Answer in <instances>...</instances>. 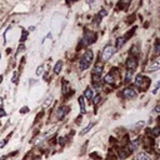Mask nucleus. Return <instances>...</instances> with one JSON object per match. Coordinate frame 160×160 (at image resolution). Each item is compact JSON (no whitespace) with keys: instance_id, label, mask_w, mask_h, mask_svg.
Here are the masks:
<instances>
[{"instance_id":"obj_1","label":"nucleus","mask_w":160,"mask_h":160,"mask_svg":"<svg viewBox=\"0 0 160 160\" xmlns=\"http://www.w3.org/2000/svg\"><path fill=\"white\" fill-rule=\"evenodd\" d=\"M93 58H94V54H93L92 50H86L84 53V55L81 57L80 63H79V69L81 71L86 70V69L90 66V64H92V61H93Z\"/></svg>"},{"instance_id":"obj_2","label":"nucleus","mask_w":160,"mask_h":160,"mask_svg":"<svg viewBox=\"0 0 160 160\" xmlns=\"http://www.w3.org/2000/svg\"><path fill=\"white\" fill-rule=\"evenodd\" d=\"M151 84V81L149 78H147L145 75H136V78H135V86L139 88L141 90V92H147V90L149 89Z\"/></svg>"},{"instance_id":"obj_3","label":"nucleus","mask_w":160,"mask_h":160,"mask_svg":"<svg viewBox=\"0 0 160 160\" xmlns=\"http://www.w3.org/2000/svg\"><path fill=\"white\" fill-rule=\"evenodd\" d=\"M116 51V48L113 46V45H106L105 48L103 49V53H101V60L105 63L108 60H110V58L113 57Z\"/></svg>"},{"instance_id":"obj_4","label":"nucleus","mask_w":160,"mask_h":160,"mask_svg":"<svg viewBox=\"0 0 160 160\" xmlns=\"http://www.w3.org/2000/svg\"><path fill=\"white\" fill-rule=\"evenodd\" d=\"M136 95H138V93H136V90H135V88L134 86H129V88H125L124 90H123V96L127 100H131V99H135L136 98Z\"/></svg>"},{"instance_id":"obj_5","label":"nucleus","mask_w":160,"mask_h":160,"mask_svg":"<svg viewBox=\"0 0 160 160\" xmlns=\"http://www.w3.org/2000/svg\"><path fill=\"white\" fill-rule=\"evenodd\" d=\"M83 40H84V43H85L86 45L93 44V43H95V40H96V34L93 33V31L86 30L85 34H84V38H83Z\"/></svg>"},{"instance_id":"obj_6","label":"nucleus","mask_w":160,"mask_h":160,"mask_svg":"<svg viewBox=\"0 0 160 160\" xmlns=\"http://www.w3.org/2000/svg\"><path fill=\"white\" fill-rule=\"evenodd\" d=\"M156 70H160V57L155 59L154 61H151L150 64L147 66V71L148 73H154Z\"/></svg>"},{"instance_id":"obj_7","label":"nucleus","mask_w":160,"mask_h":160,"mask_svg":"<svg viewBox=\"0 0 160 160\" xmlns=\"http://www.w3.org/2000/svg\"><path fill=\"white\" fill-rule=\"evenodd\" d=\"M127 66H128V70H130V71H134L135 69H136V66H138V60H136V58L135 57H129V59H128V61H127Z\"/></svg>"},{"instance_id":"obj_8","label":"nucleus","mask_w":160,"mask_h":160,"mask_svg":"<svg viewBox=\"0 0 160 160\" xmlns=\"http://www.w3.org/2000/svg\"><path fill=\"white\" fill-rule=\"evenodd\" d=\"M103 69H104V65H103V63L98 61L96 64L94 65L93 68V75H98V76H101L103 74Z\"/></svg>"},{"instance_id":"obj_9","label":"nucleus","mask_w":160,"mask_h":160,"mask_svg":"<svg viewBox=\"0 0 160 160\" xmlns=\"http://www.w3.org/2000/svg\"><path fill=\"white\" fill-rule=\"evenodd\" d=\"M84 98L88 99V100H93L94 99V89L93 88H90V86L86 88L85 93H84Z\"/></svg>"},{"instance_id":"obj_10","label":"nucleus","mask_w":160,"mask_h":160,"mask_svg":"<svg viewBox=\"0 0 160 160\" xmlns=\"http://www.w3.org/2000/svg\"><path fill=\"white\" fill-rule=\"evenodd\" d=\"M78 103H79V106H80V111L83 114H85L86 110H85V98L84 96H80V98L78 99Z\"/></svg>"},{"instance_id":"obj_11","label":"nucleus","mask_w":160,"mask_h":160,"mask_svg":"<svg viewBox=\"0 0 160 160\" xmlns=\"http://www.w3.org/2000/svg\"><path fill=\"white\" fill-rule=\"evenodd\" d=\"M136 160H153V159H151V156L148 154V153L141 151V153H139V154H138Z\"/></svg>"},{"instance_id":"obj_12","label":"nucleus","mask_w":160,"mask_h":160,"mask_svg":"<svg viewBox=\"0 0 160 160\" xmlns=\"http://www.w3.org/2000/svg\"><path fill=\"white\" fill-rule=\"evenodd\" d=\"M68 110H69L68 106H61V108L59 109V111H58V118L63 119V118H64V116L68 114Z\"/></svg>"},{"instance_id":"obj_13","label":"nucleus","mask_w":160,"mask_h":160,"mask_svg":"<svg viewBox=\"0 0 160 160\" xmlns=\"http://www.w3.org/2000/svg\"><path fill=\"white\" fill-rule=\"evenodd\" d=\"M114 80H115V78H114V74L113 73L108 74L105 78H104V81H105L106 84H114Z\"/></svg>"},{"instance_id":"obj_14","label":"nucleus","mask_w":160,"mask_h":160,"mask_svg":"<svg viewBox=\"0 0 160 160\" xmlns=\"http://www.w3.org/2000/svg\"><path fill=\"white\" fill-rule=\"evenodd\" d=\"M93 127H94V123H90V124L88 125V127H85L84 129H83V130L80 131V135L83 136V135H85V134H88V133H89V131H90V130H92V128H93Z\"/></svg>"},{"instance_id":"obj_15","label":"nucleus","mask_w":160,"mask_h":160,"mask_svg":"<svg viewBox=\"0 0 160 160\" xmlns=\"http://www.w3.org/2000/svg\"><path fill=\"white\" fill-rule=\"evenodd\" d=\"M61 68H63V61L60 60V61H58L57 64H55V66H54V73H55V74H59V73L61 71Z\"/></svg>"},{"instance_id":"obj_16","label":"nucleus","mask_w":160,"mask_h":160,"mask_svg":"<svg viewBox=\"0 0 160 160\" xmlns=\"http://www.w3.org/2000/svg\"><path fill=\"white\" fill-rule=\"evenodd\" d=\"M150 135H151V136H158V135H160V127H156V128L153 129V131H150Z\"/></svg>"},{"instance_id":"obj_17","label":"nucleus","mask_w":160,"mask_h":160,"mask_svg":"<svg viewBox=\"0 0 160 160\" xmlns=\"http://www.w3.org/2000/svg\"><path fill=\"white\" fill-rule=\"evenodd\" d=\"M131 79H133V71L128 70L127 71V76H125V83H130Z\"/></svg>"},{"instance_id":"obj_18","label":"nucleus","mask_w":160,"mask_h":160,"mask_svg":"<svg viewBox=\"0 0 160 160\" xmlns=\"http://www.w3.org/2000/svg\"><path fill=\"white\" fill-rule=\"evenodd\" d=\"M154 53L156 54V55H160V40H156L155 41V48H154Z\"/></svg>"},{"instance_id":"obj_19","label":"nucleus","mask_w":160,"mask_h":160,"mask_svg":"<svg viewBox=\"0 0 160 160\" xmlns=\"http://www.w3.org/2000/svg\"><path fill=\"white\" fill-rule=\"evenodd\" d=\"M43 73H44V66H43V65H40V66L38 68V70H36V74H38V75H41Z\"/></svg>"},{"instance_id":"obj_20","label":"nucleus","mask_w":160,"mask_h":160,"mask_svg":"<svg viewBox=\"0 0 160 160\" xmlns=\"http://www.w3.org/2000/svg\"><path fill=\"white\" fill-rule=\"evenodd\" d=\"M159 88H160V81L156 83V85H155L154 90H153V94H156V93H158V90H159Z\"/></svg>"},{"instance_id":"obj_21","label":"nucleus","mask_w":160,"mask_h":160,"mask_svg":"<svg viewBox=\"0 0 160 160\" xmlns=\"http://www.w3.org/2000/svg\"><path fill=\"white\" fill-rule=\"evenodd\" d=\"M66 86H68V83L64 80V81H63V93H64V94L68 92V90H66Z\"/></svg>"},{"instance_id":"obj_22","label":"nucleus","mask_w":160,"mask_h":160,"mask_svg":"<svg viewBox=\"0 0 160 160\" xmlns=\"http://www.w3.org/2000/svg\"><path fill=\"white\" fill-rule=\"evenodd\" d=\"M101 100V98H100V95H98V96H95V99H94V104L95 105H98L99 104V101Z\"/></svg>"},{"instance_id":"obj_23","label":"nucleus","mask_w":160,"mask_h":160,"mask_svg":"<svg viewBox=\"0 0 160 160\" xmlns=\"http://www.w3.org/2000/svg\"><path fill=\"white\" fill-rule=\"evenodd\" d=\"M144 125H145V124H144L143 121H141V123H138V124L135 125V127H134V129H138V128H143Z\"/></svg>"},{"instance_id":"obj_24","label":"nucleus","mask_w":160,"mask_h":160,"mask_svg":"<svg viewBox=\"0 0 160 160\" xmlns=\"http://www.w3.org/2000/svg\"><path fill=\"white\" fill-rule=\"evenodd\" d=\"M26 111H28V108H23L22 109V113H26Z\"/></svg>"},{"instance_id":"obj_25","label":"nucleus","mask_w":160,"mask_h":160,"mask_svg":"<svg viewBox=\"0 0 160 160\" xmlns=\"http://www.w3.org/2000/svg\"><path fill=\"white\" fill-rule=\"evenodd\" d=\"M1 104H3V100H1V98H0V105H1Z\"/></svg>"},{"instance_id":"obj_26","label":"nucleus","mask_w":160,"mask_h":160,"mask_svg":"<svg viewBox=\"0 0 160 160\" xmlns=\"http://www.w3.org/2000/svg\"><path fill=\"white\" fill-rule=\"evenodd\" d=\"M0 160H5V158H4V156H3V158H0Z\"/></svg>"}]
</instances>
